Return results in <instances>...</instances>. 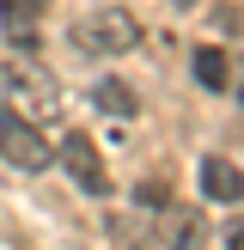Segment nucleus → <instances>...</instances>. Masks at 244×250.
<instances>
[{
	"label": "nucleus",
	"mask_w": 244,
	"mask_h": 250,
	"mask_svg": "<svg viewBox=\"0 0 244 250\" xmlns=\"http://www.w3.org/2000/svg\"><path fill=\"white\" fill-rule=\"evenodd\" d=\"M67 43L80 49V55H92V61H116V55H128V49L141 43V19H134L128 6H98V12H85L67 31Z\"/></svg>",
	"instance_id": "1"
},
{
	"label": "nucleus",
	"mask_w": 244,
	"mask_h": 250,
	"mask_svg": "<svg viewBox=\"0 0 244 250\" xmlns=\"http://www.w3.org/2000/svg\"><path fill=\"white\" fill-rule=\"evenodd\" d=\"M0 159H6L12 171H49V159H55V146L43 141V128L37 122H24L12 104H0Z\"/></svg>",
	"instance_id": "2"
},
{
	"label": "nucleus",
	"mask_w": 244,
	"mask_h": 250,
	"mask_svg": "<svg viewBox=\"0 0 244 250\" xmlns=\"http://www.w3.org/2000/svg\"><path fill=\"white\" fill-rule=\"evenodd\" d=\"M55 159H61V171H67L85 195H110V189H116L110 171H104V159H98V146H92V134L67 128V134H61V146H55Z\"/></svg>",
	"instance_id": "3"
},
{
	"label": "nucleus",
	"mask_w": 244,
	"mask_h": 250,
	"mask_svg": "<svg viewBox=\"0 0 244 250\" xmlns=\"http://www.w3.org/2000/svg\"><path fill=\"white\" fill-rule=\"evenodd\" d=\"M12 104H24V122H55L61 116V98L43 73H19L12 80Z\"/></svg>",
	"instance_id": "4"
},
{
	"label": "nucleus",
	"mask_w": 244,
	"mask_h": 250,
	"mask_svg": "<svg viewBox=\"0 0 244 250\" xmlns=\"http://www.w3.org/2000/svg\"><path fill=\"white\" fill-rule=\"evenodd\" d=\"M202 195H207V202H238V195H244V171L238 165H232V159H202Z\"/></svg>",
	"instance_id": "5"
},
{
	"label": "nucleus",
	"mask_w": 244,
	"mask_h": 250,
	"mask_svg": "<svg viewBox=\"0 0 244 250\" xmlns=\"http://www.w3.org/2000/svg\"><path fill=\"white\" fill-rule=\"evenodd\" d=\"M165 244L171 250H202L207 244V220L195 208H165Z\"/></svg>",
	"instance_id": "6"
},
{
	"label": "nucleus",
	"mask_w": 244,
	"mask_h": 250,
	"mask_svg": "<svg viewBox=\"0 0 244 250\" xmlns=\"http://www.w3.org/2000/svg\"><path fill=\"white\" fill-rule=\"evenodd\" d=\"M195 85H202V92H226L232 85V61H226V49H214V43H202L195 49Z\"/></svg>",
	"instance_id": "7"
},
{
	"label": "nucleus",
	"mask_w": 244,
	"mask_h": 250,
	"mask_svg": "<svg viewBox=\"0 0 244 250\" xmlns=\"http://www.w3.org/2000/svg\"><path fill=\"white\" fill-rule=\"evenodd\" d=\"M92 104L104 110V116L128 122L134 110H141V98H134V92H128V85H122V80H98V85H92Z\"/></svg>",
	"instance_id": "8"
},
{
	"label": "nucleus",
	"mask_w": 244,
	"mask_h": 250,
	"mask_svg": "<svg viewBox=\"0 0 244 250\" xmlns=\"http://www.w3.org/2000/svg\"><path fill=\"white\" fill-rule=\"evenodd\" d=\"M49 12V0H0V24H6L12 37H24L31 43V24Z\"/></svg>",
	"instance_id": "9"
},
{
	"label": "nucleus",
	"mask_w": 244,
	"mask_h": 250,
	"mask_svg": "<svg viewBox=\"0 0 244 250\" xmlns=\"http://www.w3.org/2000/svg\"><path fill=\"white\" fill-rule=\"evenodd\" d=\"M134 202H141V208H171V195H165V183H159V177H146L141 189H134Z\"/></svg>",
	"instance_id": "10"
},
{
	"label": "nucleus",
	"mask_w": 244,
	"mask_h": 250,
	"mask_svg": "<svg viewBox=\"0 0 244 250\" xmlns=\"http://www.w3.org/2000/svg\"><path fill=\"white\" fill-rule=\"evenodd\" d=\"M214 24H220V37H238L244 24H238V6H214Z\"/></svg>",
	"instance_id": "11"
},
{
	"label": "nucleus",
	"mask_w": 244,
	"mask_h": 250,
	"mask_svg": "<svg viewBox=\"0 0 244 250\" xmlns=\"http://www.w3.org/2000/svg\"><path fill=\"white\" fill-rule=\"evenodd\" d=\"M226 250H244V214H238V220L226 226Z\"/></svg>",
	"instance_id": "12"
},
{
	"label": "nucleus",
	"mask_w": 244,
	"mask_h": 250,
	"mask_svg": "<svg viewBox=\"0 0 244 250\" xmlns=\"http://www.w3.org/2000/svg\"><path fill=\"white\" fill-rule=\"evenodd\" d=\"M171 6H189V0H171Z\"/></svg>",
	"instance_id": "13"
}]
</instances>
